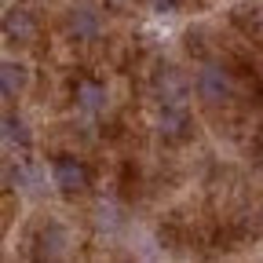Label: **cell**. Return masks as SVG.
I'll use <instances>...</instances> for the list:
<instances>
[{"mask_svg":"<svg viewBox=\"0 0 263 263\" xmlns=\"http://www.w3.org/2000/svg\"><path fill=\"white\" fill-rule=\"evenodd\" d=\"M194 91L201 95L205 103H227L230 91H234V81H230V73L219 62H205L194 77Z\"/></svg>","mask_w":263,"mask_h":263,"instance_id":"obj_1","label":"cell"},{"mask_svg":"<svg viewBox=\"0 0 263 263\" xmlns=\"http://www.w3.org/2000/svg\"><path fill=\"white\" fill-rule=\"evenodd\" d=\"M154 95L164 110L172 106H186V95H190V81L176 70V66H161L157 77H154Z\"/></svg>","mask_w":263,"mask_h":263,"instance_id":"obj_2","label":"cell"},{"mask_svg":"<svg viewBox=\"0 0 263 263\" xmlns=\"http://www.w3.org/2000/svg\"><path fill=\"white\" fill-rule=\"evenodd\" d=\"M51 179L62 194H81L88 186V168L77 161V157H59L51 164Z\"/></svg>","mask_w":263,"mask_h":263,"instance_id":"obj_3","label":"cell"},{"mask_svg":"<svg viewBox=\"0 0 263 263\" xmlns=\"http://www.w3.org/2000/svg\"><path fill=\"white\" fill-rule=\"evenodd\" d=\"M33 37H37V18L26 8H11L4 15V41L8 44H33Z\"/></svg>","mask_w":263,"mask_h":263,"instance_id":"obj_4","label":"cell"},{"mask_svg":"<svg viewBox=\"0 0 263 263\" xmlns=\"http://www.w3.org/2000/svg\"><path fill=\"white\" fill-rule=\"evenodd\" d=\"M66 33H70L73 41H91L99 33V15L91 8H73L70 18H66Z\"/></svg>","mask_w":263,"mask_h":263,"instance_id":"obj_5","label":"cell"},{"mask_svg":"<svg viewBox=\"0 0 263 263\" xmlns=\"http://www.w3.org/2000/svg\"><path fill=\"white\" fill-rule=\"evenodd\" d=\"M77 106L84 114H99L106 106V88L99 84V81H81L77 84Z\"/></svg>","mask_w":263,"mask_h":263,"instance_id":"obj_6","label":"cell"},{"mask_svg":"<svg viewBox=\"0 0 263 263\" xmlns=\"http://www.w3.org/2000/svg\"><path fill=\"white\" fill-rule=\"evenodd\" d=\"M26 81H29V73H26V66H22V62L8 59L4 66H0V88H4V95H8V99H11V95H18V91L26 88Z\"/></svg>","mask_w":263,"mask_h":263,"instance_id":"obj_7","label":"cell"},{"mask_svg":"<svg viewBox=\"0 0 263 263\" xmlns=\"http://www.w3.org/2000/svg\"><path fill=\"white\" fill-rule=\"evenodd\" d=\"M186 106H172V110H164L161 114V136L164 139H183L186 136Z\"/></svg>","mask_w":263,"mask_h":263,"instance_id":"obj_8","label":"cell"},{"mask_svg":"<svg viewBox=\"0 0 263 263\" xmlns=\"http://www.w3.org/2000/svg\"><path fill=\"white\" fill-rule=\"evenodd\" d=\"M4 143H8V146H22V150L33 143V139H29V128H26L22 117H15V114L4 117Z\"/></svg>","mask_w":263,"mask_h":263,"instance_id":"obj_9","label":"cell"},{"mask_svg":"<svg viewBox=\"0 0 263 263\" xmlns=\"http://www.w3.org/2000/svg\"><path fill=\"white\" fill-rule=\"evenodd\" d=\"M41 241H44V249H41L44 256H59L62 245H66V230H62V227H51V230H44Z\"/></svg>","mask_w":263,"mask_h":263,"instance_id":"obj_10","label":"cell"},{"mask_svg":"<svg viewBox=\"0 0 263 263\" xmlns=\"http://www.w3.org/2000/svg\"><path fill=\"white\" fill-rule=\"evenodd\" d=\"M154 11L157 15H172V11H179V0H154Z\"/></svg>","mask_w":263,"mask_h":263,"instance_id":"obj_11","label":"cell"},{"mask_svg":"<svg viewBox=\"0 0 263 263\" xmlns=\"http://www.w3.org/2000/svg\"><path fill=\"white\" fill-rule=\"evenodd\" d=\"M114 4H128V0H114Z\"/></svg>","mask_w":263,"mask_h":263,"instance_id":"obj_12","label":"cell"}]
</instances>
